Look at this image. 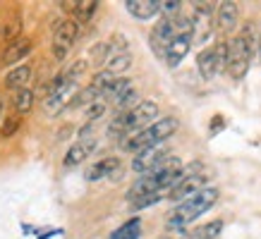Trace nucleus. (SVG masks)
<instances>
[{"mask_svg":"<svg viewBox=\"0 0 261 239\" xmlns=\"http://www.w3.org/2000/svg\"><path fill=\"white\" fill-rule=\"evenodd\" d=\"M180 0H161V15L166 17H180Z\"/></svg>","mask_w":261,"mask_h":239,"instance_id":"nucleus-24","label":"nucleus"},{"mask_svg":"<svg viewBox=\"0 0 261 239\" xmlns=\"http://www.w3.org/2000/svg\"><path fill=\"white\" fill-rule=\"evenodd\" d=\"M216 201H218V189H214V187H206V189H201L199 194L190 196L187 201L177 203V206L168 213L166 227H168V230H182V227H187L190 223H194V220H197L199 215H204L208 208H214Z\"/></svg>","mask_w":261,"mask_h":239,"instance_id":"nucleus-2","label":"nucleus"},{"mask_svg":"<svg viewBox=\"0 0 261 239\" xmlns=\"http://www.w3.org/2000/svg\"><path fill=\"white\" fill-rule=\"evenodd\" d=\"M19 129V117H8L5 120V125H3V129H0V136L3 139H8V136H12Z\"/></svg>","mask_w":261,"mask_h":239,"instance_id":"nucleus-27","label":"nucleus"},{"mask_svg":"<svg viewBox=\"0 0 261 239\" xmlns=\"http://www.w3.org/2000/svg\"><path fill=\"white\" fill-rule=\"evenodd\" d=\"M96 148V139L91 136V139H80L77 143H72L70 151L65 153V167H74L80 165L82 160L89 158V153Z\"/></svg>","mask_w":261,"mask_h":239,"instance_id":"nucleus-12","label":"nucleus"},{"mask_svg":"<svg viewBox=\"0 0 261 239\" xmlns=\"http://www.w3.org/2000/svg\"><path fill=\"white\" fill-rule=\"evenodd\" d=\"M63 98H65V96L50 94L46 101H43V110H46L48 115H58V112L63 110Z\"/></svg>","mask_w":261,"mask_h":239,"instance_id":"nucleus-23","label":"nucleus"},{"mask_svg":"<svg viewBox=\"0 0 261 239\" xmlns=\"http://www.w3.org/2000/svg\"><path fill=\"white\" fill-rule=\"evenodd\" d=\"M113 81H115V77H113L108 70H103V72H98V74H96L94 79H91V84H89V86L96 88V91H98V96L103 98V94L108 91V86H111Z\"/></svg>","mask_w":261,"mask_h":239,"instance_id":"nucleus-20","label":"nucleus"},{"mask_svg":"<svg viewBox=\"0 0 261 239\" xmlns=\"http://www.w3.org/2000/svg\"><path fill=\"white\" fill-rule=\"evenodd\" d=\"M0 108H3V103H0Z\"/></svg>","mask_w":261,"mask_h":239,"instance_id":"nucleus-30","label":"nucleus"},{"mask_svg":"<svg viewBox=\"0 0 261 239\" xmlns=\"http://www.w3.org/2000/svg\"><path fill=\"white\" fill-rule=\"evenodd\" d=\"M177 127H180L177 117H161V120H156L153 125H149L146 129L137 132L135 136H129V139L122 143V151L142 153V151H146V148L161 146L166 139H170V136L177 132Z\"/></svg>","mask_w":261,"mask_h":239,"instance_id":"nucleus-4","label":"nucleus"},{"mask_svg":"<svg viewBox=\"0 0 261 239\" xmlns=\"http://www.w3.org/2000/svg\"><path fill=\"white\" fill-rule=\"evenodd\" d=\"M223 127H225V120H223V115H216V117L211 120V129H208V134H211V136L218 134Z\"/></svg>","mask_w":261,"mask_h":239,"instance_id":"nucleus-28","label":"nucleus"},{"mask_svg":"<svg viewBox=\"0 0 261 239\" xmlns=\"http://www.w3.org/2000/svg\"><path fill=\"white\" fill-rule=\"evenodd\" d=\"M238 17H240V8L238 3H218V10H216V22H218V29L221 32H232L238 26Z\"/></svg>","mask_w":261,"mask_h":239,"instance_id":"nucleus-11","label":"nucleus"},{"mask_svg":"<svg viewBox=\"0 0 261 239\" xmlns=\"http://www.w3.org/2000/svg\"><path fill=\"white\" fill-rule=\"evenodd\" d=\"M32 39H15V41H10L8 46H5V50H3V65H15V63H22L24 57L32 53Z\"/></svg>","mask_w":261,"mask_h":239,"instance_id":"nucleus-9","label":"nucleus"},{"mask_svg":"<svg viewBox=\"0 0 261 239\" xmlns=\"http://www.w3.org/2000/svg\"><path fill=\"white\" fill-rule=\"evenodd\" d=\"M122 175V167H120V160L115 158V156H111V158H103L98 160V163H94V165L87 170V180L89 182H98V180H115V177Z\"/></svg>","mask_w":261,"mask_h":239,"instance_id":"nucleus-7","label":"nucleus"},{"mask_svg":"<svg viewBox=\"0 0 261 239\" xmlns=\"http://www.w3.org/2000/svg\"><path fill=\"white\" fill-rule=\"evenodd\" d=\"M259 55H261V46H259Z\"/></svg>","mask_w":261,"mask_h":239,"instance_id":"nucleus-29","label":"nucleus"},{"mask_svg":"<svg viewBox=\"0 0 261 239\" xmlns=\"http://www.w3.org/2000/svg\"><path fill=\"white\" fill-rule=\"evenodd\" d=\"M216 60H218V72L228 70V43H218L216 46Z\"/></svg>","mask_w":261,"mask_h":239,"instance_id":"nucleus-26","label":"nucleus"},{"mask_svg":"<svg viewBox=\"0 0 261 239\" xmlns=\"http://www.w3.org/2000/svg\"><path fill=\"white\" fill-rule=\"evenodd\" d=\"M96 101H101V96H98V91L96 88H91V86H87V88H82L80 94L72 98V103H70V108L74 110V108H84V105H94Z\"/></svg>","mask_w":261,"mask_h":239,"instance_id":"nucleus-18","label":"nucleus"},{"mask_svg":"<svg viewBox=\"0 0 261 239\" xmlns=\"http://www.w3.org/2000/svg\"><path fill=\"white\" fill-rule=\"evenodd\" d=\"M32 79V65H17L5 74V86L12 91H22L24 84H29Z\"/></svg>","mask_w":261,"mask_h":239,"instance_id":"nucleus-15","label":"nucleus"},{"mask_svg":"<svg viewBox=\"0 0 261 239\" xmlns=\"http://www.w3.org/2000/svg\"><path fill=\"white\" fill-rule=\"evenodd\" d=\"M161 196H163V194H146V196H139V199L129 201V206H132V211H142V208H149V206H153V203H159Z\"/></svg>","mask_w":261,"mask_h":239,"instance_id":"nucleus-22","label":"nucleus"},{"mask_svg":"<svg viewBox=\"0 0 261 239\" xmlns=\"http://www.w3.org/2000/svg\"><path fill=\"white\" fill-rule=\"evenodd\" d=\"M98 8H101V5H98V0H80V3H77V8H74V15H77L80 22H89V19L96 15V10Z\"/></svg>","mask_w":261,"mask_h":239,"instance_id":"nucleus-19","label":"nucleus"},{"mask_svg":"<svg viewBox=\"0 0 261 239\" xmlns=\"http://www.w3.org/2000/svg\"><path fill=\"white\" fill-rule=\"evenodd\" d=\"M32 105H34V94L29 91V88H22V91H17L15 96V110L17 112H29L32 110Z\"/></svg>","mask_w":261,"mask_h":239,"instance_id":"nucleus-21","label":"nucleus"},{"mask_svg":"<svg viewBox=\"0 0 261 239\" xmlns=\"http://www.w3.org/2000/svg\"><path fill=\"white\" fill-rule=\"evenodd\" d=\"M201 189H206V177H204V175L187 177L185 182H180L173 191H170V194H168V199H170V201H177V203H182V201H187L190 196L199 194Z\"/></svg>","mask_w":261,"mask_h":239,"instance_id":"nucleus-8","label":"nucleus"},{"mask_svg":"<svg viewBox=\"0 0 261 239\" xmlns=\"http://www.w3.org/2000/svg\"><path fill=\"white\" fill-rule=\"evenodd\" d=\"M197 67H199V74L204 77L206 81H211L218 72V60H216V46L214 48H204L197 57Z\"/></svg>","mask_w":261,"mask_h":239,"instance_id":"nucleus-14","label":"nucleus"},{"mask_svg":"<svg viewBox=\"0 0 261 239\" xmlns=\"http://www.w3.org/2000/svg\"><path fill=\"white\" fill-rule=\"evenodd\" d=\"M129 65H132V55L129 53H115V55L108 57V63H106V70L111 72V74H118V72H125L129 70Z\"/></svg>","mask_w":261,"mask_h":239,"instance_id":"nucleus-17","label":"nucleus"},{"mask_svg":"<svg viewBox=\"0 0 261 239\" xmlns=\"http://www.w3.org/2000/svg\"><path fill=\"white\" fill-rule=\"evenodd\" d=\"M125 10L137 19H151L161 12V0H127Z\"/></svg>","mask_w":261,"mask_h":239,"instance_id":"nucleus-13","label":"nucleus"},{"mask_svg":"<svg viewBox=\"0 0 261 239\" xmlns=\"http://www.w3.org/2000/svg\"><path fill=\"white\" fill-rule=\"evenodd\" d=\"M192 41L194 39H192V32H190V34L177 36V39L170 43V48L166 50V57H163V60L168 63V67H177V65L185 60V55L190 53V48H192Z\"/></svg>","mask_w":261,"mask_h":239,"instance_id":"nucleus-10","label":"nucleus"},{"mask_svg":"<svg viewBox=\"0 0 261 239\" xmlns=\"http://www.w3.org/2000/svg\"><path fill=\"white\" fill-rule=\"evenodd\" d=\"M256 32H254V24L247 22L245 29L235 36L232 41H228V72L235 81H240L249 70L252 55L256 53Z\"/></svg>","mask_w":261,"mask_h":239,"instance_id":"nucleus-3","label":"nucleus"},{"mask_svg":"<svg viewBox=\"0 0 261 239\" xmlns=\"http://www.w3.org/2000/svg\"><path fill=\"white\" fill-rule=\"evenodd\" d=\"M139 234H142V218H129L113 232L111 239H139Z\"/></svg>","mask_w":261,"mask_h":239,"instance_id":"nucleus-16","label":"nucleus"},{"mask_svg":"<svg viewBox=\"0 0 261 239\" xmlns=\"http://www.w3.org/2000/svg\"><path fill=\"white\" fill-rule=\"evenodd\" d=\"M77 34H80V26H77V22H72V19H65V22H60L56 26V32H53V55L60 63L72 50L74 41H77Z\"/></svg>","mask_w":261,"mask_h":239,"instance_id":"nucleus-5","label":"nucleus"},{"mask_svg":"<svg viewBox=\"0 0 261 239\" xmlns=\"http://www.w3.org/2000/svg\"><path fill=\"white\" fill-rule=\"evenodd\" d=\"M159 117V105L153 101H142L139 105H135L132 110L127 112H118L113 122L108 125V139H120V141H127V136L132 132H142V127L146 129V125H153V120Z\"/></svg>","mask_w":261,"mask_h":239,"instance_id":"nucleus-1","label":"nucleus"},{"mask_svg":"<svg viewBox=\"0 0 261 239\" xmlns=\"http://www.w3.org/2000/svg\"><path fill=\"white\" fill-rule=\"evenodd\" d=\"M166 156L168 153H166V148H163V143H161V146H153V148H146V151H142V153H137L135 156V160H132V170L146 175V172H151V170H156Z\"/></svg>","mask_w":261,"mask_h":239,"instance_id":"nucleus-6","label":"nucleus"},{"mask_svg":"<svg viewBox=\"0 0 261 239\" xmlns=\"http://www.w3.org/2000/svg\"><path fill=\"white\" fill-rule=\"evenodd\" d=\"M106 108H108V105H106V101H96L94 105H89V110H87V122H96V120L101 117L103 112H106Z\"/></svg>","mask_w":261,"mask_h":239,"instance_id":"nucleus-25","label":"nucleus"}]
</instances>
